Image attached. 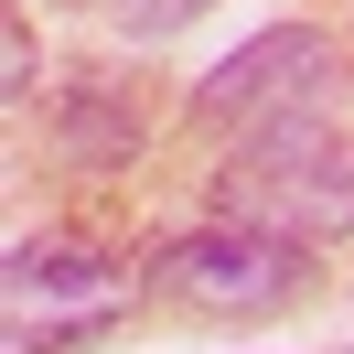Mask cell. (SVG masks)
I'll return each mask as SVG.
<instances>
[{
    "instance_id": "7a4b0ae2",
    "label": "cell",
    "mask_w": 354,
    "mask_h": 354,
    "mask_svg": "<svg viewBox=\"0 0 354 354\" xmlns=\"http://www.w3.org/2000/svg\"><path fill=\"white\" fill-rule=\"evenodd\" d=\"M311 247H279V236H247V225H215V236H183V247H161V301H183V311H215V322H258V311H279V301H301L311 290Z\"/></svg>"
},
{
    "instance_id": "277c9868",
    "label": "cell",
    "mask_w": 354,
    "mask_h": 354,
    "mask_svg": "<svg viewBox=\"0 0 354 354\" xmlns=\"http://www.w3.org/2000/svg\"><path fill=\"white\" fill-rule=\"evenodd\" d=\"M140 151V129L118 108H75V161H129Z\"/></svg>"
},
{
    "instance_id": "3957f363",
    "label": "cell",
    "mask_w": 354,
    "mask_h": 354,
    "mask_svg": "<svg viewBox=\"0 0 354 354\" xmlns=\"http://www.w3.org/2000/svg\"><path fill=\"white\" fill-rule=\"evenodd\" d=\"M311 75H322V32L279 22V32H258V44H236L194 86V118H204V129H279V118H301Z\"/></svg>"
},
{
    "instance_id": "6da1fadb",
    "label": "cell",
    "mask_w": 354,
    "mask_h": 354,
    "mask_svg": "<svg viewBox=\"0 0 354 354\" xmlns=\"http://www.w3.org/2000/svg\"><path fill=\"white\" fill-rule=\"evenodd\" d=\"M225 225L247 236H279V247H333L354 236V140L311 129V118H279L236 151V172L215 183Z\"/></svg>"
},
{
    "instance_id": "5b68a950",
    "label": "cell",
    "mask_w": 354,
    "mask_h": 354,
    "mask_svg": "<svg viewBox=\"0 0 354 354\" xmlns=\"http://www.w3.org/2000/svg\"><path fill=\"white\" fill-rule=\"evenodd\" d=\"M140 22H183V11H204V0H129Z\"/></svg>"
}]
</instances>
